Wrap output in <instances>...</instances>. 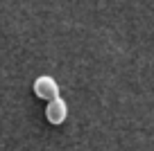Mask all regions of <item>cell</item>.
Listing matches in <instances>:
<instances>
[{
    "mask_svg": "<svg viewBox=\"0 0 154 151\" xmlns=\"http://www.w3.org/2000/svg\"><path fill=\"white\" fill-rule=\"evenodd\" d=\"M34 95H36L38 99H45V102H50V99L59 97V84L52 79L50 75H41L34 79V86H32Z\"/></svg>",
    "mask_w": 154,
    "mask_h": 151,
    "instance_id": "1",
    "label": "cell"
},
{
    "mask_svg": "<svg viewBox=\"0 0 154 151\" xmlns=\"http://www.w3.org/2000/svg\"><path fill=\"white\" fill-rule=\"evenodd\" d=\"M68 117V104L66 99H61V95L54 99H50L48 106H45V120H48L52 126H59V124H63Z\"/></svg>",
    "mask_w": 154,
    "mask_h": 151,
    "instance_id": "2",
    "label": "cell"
}]
</instances>
